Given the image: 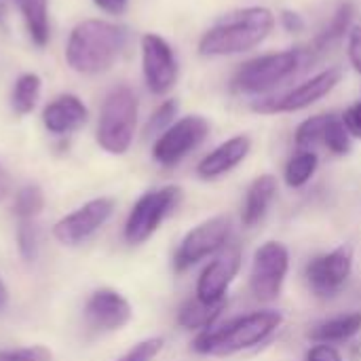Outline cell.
Wrapping results in <instances>:
<instances>
[{"instance_id": "f1b7e54d", "label": "cell", "mask_w": 361, "mask_h": 361, "mask_svg": "<svg viewBox=\"0 0 361 361\" xmlns=\"http://www.w3.org/2000/svg\"><path fill=\"white\" fill-rule=\"evenodd\" d=\"M17 247L19 254L25 262H34L36 254H38V235H36V226L30 220H19L17 226Z\"/></svg>"}, {"instance_id": "9a60e30c", "label": "cell", "mask_w": 361, "mask_h": 361, "mask_svg": "<svg viewBox=\"0 0 361 361\" xmlns=\"http://www.w3.org/2000/svg\"><path fill=\"white\" fill-rule=\"evenodd\" d=\"M133 317L131 305L125 296L114 290H97L85 305V319L99 332H114L125 328Z\"/></svg>"}, {"instance_id": "3957f363", "label": "cell", "mask_w": 361, "mask_h": 361, "mask_svg": "<svg viewBox=\"0 0 361 361\" xmlns=\"http://www.w3.org/2000/svg\"><path fill=\"white\" fill-rule=\"evenodd\" d=\"M281 324L283 315L279 311H254L228 322L222 328H209L205 332H199L192 343V349L199 355L228 357L262 345L281 328Z\"/></svg>"}, {"instance_id": "8992f818", "label": "cell", "mask_w": 361, "mask_h": 361, "mask_svg": "<svg viewBox=\"0 0 361 361\" xmlns=\"http://www.w3.org/2000/svg\"><path fill=\"white\" fill-rule=\"evenodd\" d=\"M182 197L184 192L180 186H163L144 192L135 201L125 222V241L131 245L146 243L161 228V224L178 209Z\"/></svg>"}, {"instance_id": "4316f807", "label": "cell", "mask_w": 361, "mask_h": 361, "mask_svg": "<svg viewBox=\"0 0 361 361\" xmlns=\"http://www.w3.org/2000/svg\"><path fill=\"white\" fill-rule=\"evenodd\" d=\"M324 146L332 154H338V157H345V154L351 152V135H349L343 118L332 116V121L328 123L326 135H324Z\"/></svg>"}, {"instance_id": "5b68a950", "label": "cell", "mask_w": 361, "mask_h": 361, "mask_svg": "<svg viewBox=\"0 0 361 361\" xmlns=\"http://www.w3.org/2000/svg\"><path fill=\"white\" fill-rule=\"evenodd\" d=\"M309 51L302 49H290L279 53H267L260 55L239 68L235 74V89L250 95H262L286 82L290 76L298 72V68L305 63Z\"/></svg>"}, {"instance_id": "e575fe53", "label": "cell", "mask_w": 361, "mask_h": 361, "mask_svg": "<svg viewBox=\"0 0 361 361\" xmlns=\"http://www.w3.org/2000/svg\"><path fill=\"white\" fill-rule=\"evenodd\" d=\"M281 25L288 32H302L305 30V19L294 11H283L281 13Z\"/></svg>"}, {"instance_id": "9c48e42d", "label": "cell", "mask_w": 361, "mask_h": 361, "mask_svg": "<svg viewBox=\"0 0 361 361\" xmlns=\"http://www.w3.org/2000/svg\"><path fill=\"white\" fill-rule=\"evenodd\" d=\"M341 76H343L341 68H328V70L311 76L309 80L300 82L298 87L286 91L283 95H271V97L256 99L252 104V110L260 112V114L300 112V110L313 106L315 102H319L322 97H326L341 82Z\"/></svg>"}, {"instance_id": "44dd1931", "label": "cell", "mask_w": 361, "mask_h": 361, "mask_svg": "<svg viewBox=\"0 0 361 361\" xmlns=\"http://www.w3.org/2000/svg\"><path fill=\"white\" fill-rule=\"evenodd\" d=\"M23 17L25 30L36 47H44L51 36L49 27V0H15Z\"/></svg>"}, {"instance_id": "d6a6232c", "label": "cell", "mask_w": 361, "mask_h": 361, "mask_svg": "<svg viewBox=\"0 0 361 361\" xmlns=\"http://www.w3.org/2000/svg\"><path fill=\"white\" fill-rule=\"evenodd\" d=\"M307 361H343L341 351L334 345H326V343H317L309 353Z\"/></svg>"}, {"instance_id": "30bf717a", "label": "cell", "mask_w": 361, "mask_h": 361, "mask_svg": "<svg viewBox=\"0 0 361 361\" xmlns=\"http://www.w3.org/2000/svg\"><path fill=\"white\" fill-rule=\"evenodd\" d=\"M207 135H209L207 118L199 114L184 116L157 137L152 146V159L163 167H173L182 159H186L192 150H197Z\"/></svg>"}, {"instance_id": "484cf974", "label": "cell", "mask_w": 361, "mask_h": 361, "mask_svg": "<svg viewBox=\"0 0 361 361\" xmlns=\"http://www.w3.org/2000/svg\"><path fill=\"white\" fill-rule=\"evenodd\" d=\"M42 207H44V195H42L40 186L25 184L17 190L13 212L19 220H32L34 216H38L42 212Z\"/></svg>"}, {"instance_id": "ac0fdd59", "label": "cell", "mask_w": 361, "mask_h": 361, "mask_svg": "<svg viewBox=\"0 0 361 361\" xmlns=\"http://www.w3.org/2000/svg\"><path fill=\"white\" fill-rule=\"evenodd\" d=\"M275 195H277V178L271 173L258 176L250 184L245 199H243V209H241V222L245 228H254L264 220Z\"/></svg>"}, {"instance_id": "d590c367", "label": "cell", "mask_w": 361, "mask_h": 361, "mask_svg": "<svg viewBox=\"0 0 361 361\" xmlns=\"http://www.w3.org/2000/svg\"><path fill=\"white\" fill-rule=\"evenodd\" d=\"M97 8H102L104 13H110V15H121L125 13L129 0H93Z\"/></svg>"}, {"instance_id": "74e56055", "label": "cell", "mask_w": 361, "mask_h": 361, "mask_svg": "<svg viewBox=\"0 0 361 361\" xmlns=\"http://www.w3.org/2000/svg\"><path fill=\"white\" fill-rule=\"evenodd\" d=\"M6 302H8V290H6V286L2 283V279H0V313L4 311Z\"/></svg>"}, {"instance_id": "836d02e7", "label": "cell", "mask_w": 361, "mask_h": 361, "mask_svg": "<svg viewBox=\"0 0 361 361\" xmlns=\"http://www.w3.org/2000/svg\"><path fill=\"white\" fill-rule=\"evenodd\" d=\"M349 59L361 74V27H353L349 32Z\"/></svg>"}, {"instance_id": "4dcf8cb0", "label": "cell", "mask_w": 361, "mask_h": 361, "mask_svg": "<svg viewBox=\"0 0 361 361\" xmlns=\"http://www.w3.org/2000/svg\"><path fill=\"white\" fill-rule=\"evenodd\" d=\"M53 353L47 347H23L13 351H0V361H51Z\"/></svg>"}, {"instance_id": "7a4b0ae2", "label": "cell", "mask_w": 361, "mask_h": 361, "mask_svg": "<svg viewBox=\"0 0 361 361\" xmlns=\"http://www.w3.org/2000/svg\"><path fill=\"white\" fill-rule=\"evenodd\" d=\"M275 27V15L267 6H247L228 13L214 23L199 42V53L205 57L239 55L262 44Z\"/></svg>"}, {"instance_id": "4fadbf2b", "label": "cell", "mask_w": 361, "mask_h": 361, "mask_svg": "<svg viewBox=\"0 0 361 361\" xmlns=\"http://www.w3.org/2000/svg\"><path fill=\"white\" fill-rule=\"evenodd\" d=\"M112 212H114V199L110 197L93 199L85 203L82 207H78L76 212L61 218L53 226V237L61 245H70V247L80 245L108 222Z\"/></svg>"}, {"instance_id": "d4e9b609", "label": "cell", "mask_w": 361, "mask_h": 361, "mask_svg": "<svg viewBox=\"0 0 361 361\" xmlns=\"http://www.w3.org/2000/svg\"><path fill=\"white\" fill-rule=\"evenodd\" d=\"M334 114H317L307 121H302L296 129L294 144L298 150H315V146H324V135L328 129V123Z\"/></svg>"}, {"instance_id": "ffe728a7", "label": "cell", "mask_w": 361, "mask_h": 361, "mask_svg": "<svg viewBox=\"0 0 361 361\" xmlns=\"http://www.w3.org/2000/svg\"><path fill=\"white\" fill-rule=\"evenodd\" d=\"M224 309H226V300L224 302H203L195 296V298L186 300L182 305V309L178 311V324L184 330L205 332V330L214 328L216 319L222 315Z\"/></svg>"}, {"instance_id": "52a82bcc", "label": "cell", "mask_w": 361, "mask_h": 361, "mask_svg": "<svg viewBox=\"0 0 361 361\" xmlns=\"http://www.w3.org/2000/svg\"><path fill=\"white\" fill-rule=\"evenodd\" d=\"M231 237H233V224H231V218L226 216H214L197 224L184 235L173 256L176 273H184L192 269L195 264L203 262L205 258H214L226 245H231Z\"/></svg>"}, {"instance_id": "8fae6325", "label": "cell", "mask_w": 361, "mask_h": 361, "mask_svg": "<svg viewBox=\"0 0 361 361\" xmlns=\"http://www.w3.org/2000/svg\"><path fill=\"white\" fill-rule=\"evenodd\" d=\"M351 273H353V247L351 245H341L328 254H322L313 258L305 269L309 290L317 298H324V300L341 294Z\"/></svg>"}, {"instance_id": "f35d334b", "label": "cell", "mask_w": 361, "mask_h": 361, "mask_svg": "<svg viewBox=\"0 0 361 361\" xmlns=\"http://www.w3.org/2000/svg\"><path fill=\"white\" fill-rule=\"evenodd\" d=\"M4 19H6V6L0 2V27H2V30L6 27V25H4Z\"/></svg>"}, {"instance_id": "603a6c76", "label": "cell", "mask_w": 361, "mask_h": 361, "mask_svg": "<svg viewBox=\"0 0 361 361\" xmlns=\"http://www.w3.org/2000/svg\"><path fill=\"white\" fill-rule=\"evenodd\" d=\"M319 167V157L315 150H298L286 165L283 180L290 188H302L311 182Z\"/></svg>"}, {"instance_id": "ba28073f", "label": "cell", "mask_w": 361, "mask_h": 361, "mask_svg": "<svg viewBox=\"0 0 361 361\" xmlns=\"http://www.w3.org/2000/svg\"><path fill=\"white\" fill-rule=\"evenodd\" d=\"M290 271V252L279 241L262 243L252 258L250 290L258 302H273L279 298Z\"/></svg>"}, {"instance_id": "6da1fadb", "label": "cell", "mask_w": 361, "mask_h": 361, "mask_svg": "<svg viewBox=\"0 0 361 361\" xmlns=\"http://www.w3.org/2000/svg\"><path fill=\"white\" fill-rule=\"evenodd\" d=\"M127 44V30L104 19L74 25L66 44L68 66L78 74H102L114 66Z\"/></svg>"}, {"instance_id": "cb8c5ba5", "label": "cell", "mask_w": 361, "mask_h": 361, "mask_svg": "<svg viewBox=\"0 0 361 361\" xmlns=\"http://www.w3.org/2000/svg\"><path fill=\"white\" fill-rule=\"evenodd\" d=\"M40 95V76L34 72H25L15 80L13 93H11V106L17 114H30L36 108Z\"/></svg>"}, {"instance_id": "f546056e", "label": "cell", "mask_w": 361, "mask_h": 361, "mask_svg": "<svg viewBox=\"0 0 361 361\" xmlns=\"http://www.w3.org/2000/svg\"><path fill=\"white\" fill-rule=\"evenodd\" d=\"M163 349V338H148L137 343L131 351H127L121 360L116 361H152Z\"/></svg>"}, {"instance_id": "5bb4252c", "label": "cell", "mask_w": 361, "mask_h": 361, "mask_svg": "<svg viewBox=\"0 0 361 361\" xmlns=\"http://www.w3.org/2000/svg\"><path fill=\"white\" fill-rule=\"evenodd\" d=\"M241 269V250L239 245H226L214 260L201 271L197 279L195 296L203 302H224L228 288L237 279Z\"/></svg>"}, {"instance_id": "7c38bea8", "label": "cell", "mask_w": 361, "mask_h": 361, "mask_svg": "<svg viewBox=\"0 0 361 361\" xmlns=\"http://www.w3.org/2000/svg\"><path fill=\"white\" fill-rule=\"evenodd\" d=\"M142 70L150 93L165 95L178 80V59L171 44L159 34L142 36Z\"/></svg>"}, {"instance_id": "8d00e7d4", "label": "cell", "mask_w": 361, "mask_h": 361, "mask_svg": "<svg viewBox=\"0 0 361 361\" xmlns=\"http://www.w3.org/2000/svg\"><path fill=\"white\" fill-rule=\"evenodd\" d=\"M8 192H11V178H8L6 169L0 165V201H2Z\"/></svg>"}, {"instance_id": "e0dca14e", "label": "cell", "mask_w": 361, "mask_h": 361, "mask_svg": "<svg viewBox=\"0 0 361 361\" xmlns=\"http://www.w3.org/2000/svg\"><path fill=\"white\" fill-rule=\"evenodd\" d=\"M87 106L82 99H78L72 93L59 95L53 102H49L42 110V125L47 127L49 133L55 135H66L76 129H80L87 123Z\"/></svg>"}, {"instance_id": "1f68e13d", "label": "cell", "mask_w": 361, "mask_h": 361, "mask_svg": "<svg viewBox=\"0 0 361 361\" xmlns=\"http://www.w3.org/2000/svg\"><path fill=\"white\" fill-rule=\"evenodd\" d=\"M341 118H343V123H345L349 135L361 140V102H355L353 106H349Z\"/></svg>"}, {"instance_id": "277c9868", "label": "cell", "mask_w": 361, "mask_h": 361, "mask_svg": "<svg viewBox=\"0 0 361 361\" xmlns=\"http://www.w3.org/2000/svg\"><path fill=\"white\" fill-rule=\"evenodd\" d=\"M137 127V97L131 87L116 85L108 91L99 123H97V144L110 154H125L131 148Z\"/></svg>"}, {"instance_id": "d6986e66", "label": "cell", "mask_w": 361, "mask_h": 361, "mask_svg": "<svg viewBox=\"0 0 361 361\" xmlns=\"http://www.w3.org/2000/svg\"><path fill=\"white\" fill-rule=\"evenodd\" d=\"M361 332V313H347V315H338L332 317L328 322L317 324L311 332L309 338L313 343H326V345H336V343H345L351 341L353 336H357Z\"/></svg>"}, {"instance_id": "2e32d148", "label": "cell", "mask_w": 361, "mask_h": 361, "mask_svg": "<svg viewBox=\"0 0 361 361\" xmlns=\"http://www.w3.org/2000/svg\"><path fill=\"white\" fill-rule=\"evenodd\" d=\"M252 150V140L247 135H235L214 148L209 154L201 159L197 165V173L201 180H218L239 167Z\"/></svg>"}, {"instance_id": "83f0119b", "label": "cell", "mask_w": 361, "mask_h": 361, "mask_svg": "<svg viewBox=\"0 0 361 361\" xmlns=\"http://www.w3.org/2000/svg\"><path fill=\"white\" fill-rule=\"evenodd\" d=\"M176 114H178V102L176 99H165L154 112L152 116L148 118V125H146V135H161L165 129H169L176 121Z\"/></svg>"}, {"instance_id": "7402d4cb", "label": "cell", "mask_w": 361, "mask_h": 361, "mask_svg": "<svg viewBox=\"0 0 361 361\" xmlns=\"http://www.w3.org/2000/svg\"><path fill=\"white\" fill-rule=\"evenodd\" d=\"M353 15H355V4L353 2H343L338 8H336V13H334V17L330 19V23L322 30V34L315 38V42H313V47L315 49H311V51H326L328 47H332L334 42H338L345 34H347V30H349V25H351V21H353Z\"/></svg>"}]
</instances>
